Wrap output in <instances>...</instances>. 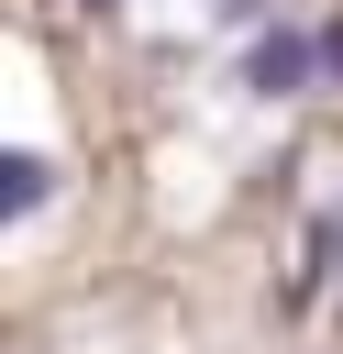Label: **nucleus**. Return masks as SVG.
<instances>
[{
  "label": "nucleus",
  "mask_w": 343,
  "mask_h": 354,
  "mask_svg": "<svg viewBox=\"0 0 343 354\" xmlns=\"http://www.w3.org/2000/svg\"><path fill=\"white\" fill-rule=\"evenodd\" d=\"M310 77H321V33L266 22V33H254V55H243V88H254V100H299Z\"/></svg>",
  "instance_id": "obj_1"
},
{
  "label": "nucleus",
  "mask_w": 343,
  "mask_h": 354,
  "mask_svg": "<svg viewBox=\"0 0 343 354\" xmlns=\"http://www.w3.org/2000/svg\"><path fill=\"white\" fill-rule=\"evenodd\" d=\"M44 188H55V166L22 144V155H0V221H22V210H44Z\"/></svg>",
  "instance_id": "obj_2"
},
{
  "label": "nucleus",
  "mask_w": 343,
  "mask_h": 354,
  "mask_svg": "<svg viewBox=\"0 0 343 354\" xmlns=\"http://www.w3.org/2000/svg\"><path fill=\"white\" fill-rule=\"evenodd\" d=\"M321 77H343V11L321 22Z\"/></svg>",
  "instance_id": "obj_3"
},
{
  "label": "nucleus",
  "mask_w": 343,
  "mask_h": 354,
  "mask_svg": "<svg viewBox=\"0 0 343 354\" xmlns=\"http://www.w3.org/2000/svg\"><path fill=\"white\" fill-rule=\"evenodd\" d=\"M77 11H122V0H77Z\"/></svg>",
  "instance_id": "obj_4"
}]
</instances>
